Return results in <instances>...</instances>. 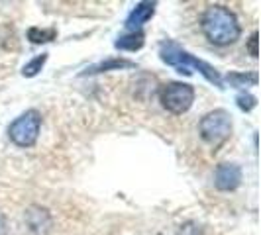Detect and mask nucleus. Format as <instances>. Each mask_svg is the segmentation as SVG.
<instances>
[{"instance_id":"obj_12","label":"nucleus","mask_w":261,"mask_h":235,"mask_svg":"<svg viewBox=\"0 0 261 235\" xmlns=\"http://www.w3.org/2000/svg\"><path fill=\"white\" fill-rule=\"evenodd\" d=\"M228 80H230L234 86H244V84H248V82L255 84V82H257V75H255V73H249V75H246V73H230V75H228Z\"/></svg>"},{"instance_id":"obj_8","label":"nucleus","mask_w":261,"mask_h":235,"mask_svg":"<svg viewBox=\"0 0 261 235\" xmlns=\"http://www.w3.org/2000/svg\"><path fill=\"white\" fill-rule=\"evenodd\" d=\"M145 43V34L140 30V32H128L126 36H120L116 39V49H122V51H138L142 49Z\"/></svg>"},{"instance_id":"obj_2","label":"nucleus","mask_w":261,"mask_h":235,"mask_svg":"<svg viewBox=\"0 0 261 235\" xmlns=\"http://www.w3.org/2000/svg\"><path fill=\"white\" fill-rule=\"evenodd\" d=\"M159 55H161V61H163V63H167V65L179 69V73L191 75V73H193L191 69H196L202 77L206 78V80L214 82L216 86H222L220 73H218L214 67L208 65L206 61H200V59L193 57L191 53H187L183 47H181V45H177L175 41H165V43H161V47H159Z\"/></svg>"},{"instance_id":"obj_5","label":"nucleus","mask_w":261,"mask_h":235,"mask_svg":"<svg viewBox=\"0 0 261 235\" xmlns=\"http://www.w3.org/2000/svg\"><path fill=\"white\" fill-rule=\"evenodd\" d=\"M41 130V114L38 110H28L8 126V137L18 147H32L38 141Z\"/></svg>"},{"instance_id":"obj_7","label":"nucleus","mask_w":261,"mask_h":235,"mask_svg":"<svg viewBox=\"0 0 261 235\" xmlns=\"http://www.w3.org/2000/svg\"><path fill=\"white\" fill-rule=\"evenodd\" d=\"M155 14V2H140L134 6L128 20H126V27L130 32H140L144 24H147Z\"/></svg>"},{"instance_id":"obj_11","label":"nucleus","mask_w":261,"mask_h":235,"mask_svg":"<svg viewBox=\"0 0 261 235\" xmlns=\"http://www.w3.org/2000/svg\"><path fill=\"white\" fill-rule=\"evenodd\" d=\"M45 61H47V53H41V55H38L36 59H32V61H30V63H28V65L22 69L24 77H36L39 71L43 69Z\"/></svg>"},{"instance_id":"obj_10","label":"nucleus","mask_w":261,"mask_h":235,"mask_svg":"<svg viewBox=\"0 0 261 235\" xmlns=\"http://www.w3.org/2000/svg\"><path fill=\"white\" fill-rule=\"evenodd\" d=\"M57 36V32L49 27V30H41V27H30L28 30V38L32 43H47V41H51L55 39Z\"/></svg>"},{"instance_id":"obj_3","label":"nucleus","mask_w":261,"mask_h":235,"mask_svg":"<svg viewBox=\"0 0 261 235\" xmlns=\"http://www.w3.org/2000/svg\"><path fill=\"white\" fill-rule=\"evenodd\" d=\"M198 133L210 147H214V151H218L232 135V118L222 108L212 110L198 122Z\"/></svg>"},{"instance_id":"obj_4","label":"nucleus","mask_w":261,"mask_h":235,"mask_svg":"<svg viewBox=\"0 0 261 235\" xmlns=\"http://www.w3.org/2000/svg\"><path fill=\"white\" fill-rule=\"evenodd\" d=\"M159 102L167 112L181 116L195 102V89L187 82H165L159 89Z\"/></svg>"},{"instance_id":"obj_13","label":"nucleus","mask_w":261,"mask_h":235,"mask_svg":"<svg viewBox=\"0 0 261 235\" xmlns=\"http://www.w3.org/2000/svg\"><path fill=\"white\" fill-rule=\"evenodd\" d=\"M255 104H257L255 96H251V94H248V92L238 96V106H240L242 110H246V112H249L251 108H255Z\"/></svg>"},{"instance_id":"obj_1","label":"nucleus","mask_w":261,"mask_h":235,"mask_svg":"<svg viewBox=\"0 0 261 235\" xmlns=\"http://www.w3.org/2000/svg\"><path fill=\"white\" fill-rule=\"evenodd\" d=\"M200 27L212 45L226 47L240 39L242 27L236 14L224 4H210L200 16Z\"/></svg>"},{"instance_id":"obj_14","label":"nucleus","mask_w":261,"mask_h":235,"mask_svg":"<svg viewBox=\"0 0 261 235\" xmlns=\"http://www.w3.org/2000/svg\"><path fill=\"white\" fill-rule=\"evenodd\" d=\"M248 51L251 57H257V32H253L251 38L248 39Z\"/></svg>"},{"instance_id":"obj_6","label":"nucleus","mask_w":261,"mask_h":235,"mask_svg":"<svg viewBox=\"0 0 261 235\" xmlns=\"http://www.w3.org/2000/svg\"><path fill=\"white\" fill-rule=\"evenodd\" d=\"M242 184V169L236 163H220L214 172V186L222 192H232Z\"/></svg>"},{"instance_id":"obj_9","label":"nucleus","mask_w":261,"mask_h":235,"mask_svg":"<svg viewBox=\"0 0 261 235\" xmlns=\"http://www.w3.org/2000/svg\"><path fill=\"white\" fill-rule=\"evenodd\" d=\"M136 67L134 61H128V59H108L105 63H98V65L87 69L85 75H96V73H105V71H120V69H132Z\"/></svg>"}]
</instances>
